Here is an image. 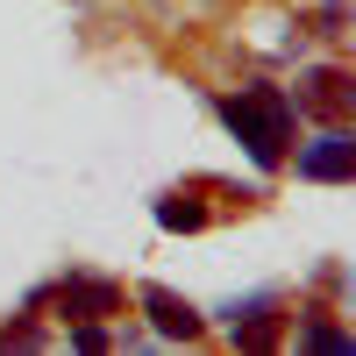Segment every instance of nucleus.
<instances>
[{
  "label": "nucleus",
  "mask_w": 356,
  "mask_h": 356,
  "mask_svg": "<svg viewBox=\"0 0 356 356\" xmlns=\"http://www.w3.org/2000/svg\"><path fill=\"white\" fill-rule=\"evenodd\" d=\"M300 178H314V186H349L356 178V129L328 122L314 143H300Z\"/></svg>",
  "instance_id": "obj_2"
},
{
  "label": "nucleus",
  "mask_w": 356,
  "mask_h": 356,
  "mask_svg": "<svg viewBox=\"0 0 356 356\" xmlns=\"http://www.w3.org/2000/svg\"><path fill=\"white\" fill-rule=\"evenodd\" d=\"M114 335L100 328V321H79V328H72V349H107Z\"/></svg>",
  "instance_id": "obj_9"
},
{
  "label": "nucleus",
  "mask_w": 356,
  "mask_h": 356,
  "mask_svg": "<svg viewBox=\"0 0 356 356\" xmlns=\"http://www.w3.org/2000/svg\"><path fill=\"white\" fill-rule=\"evenodd\" d=\"M0 349H43V328H36V321H15V328L0 335Z\"/></svg>",
  "instance_id": "obj_8"
},
{
  "label": "nucleus",
  "mask_w": 356,
  "mask_h": 356,
  "mask_svg": "<svg viewBox=\"0 0 356 356\" xmlns=\"http://www.w3.org/2000/svg\"><path fill=\"white\" fill-rule=\"evenodd\" d=\"M157 228L193 235V228H207V207H200V200H157Z\"/></svg>",
  "instance_id": "obj_6"
},
{
  "label": "nucleus",
  "mask_w": 356,
  "mask_h": 356,
  "mask_svg": "<svg viewBox=\"0 0 356 356\" xmlns=\"http://www.w3.org/2000/svg\"><path fill=\"white\" fill-rule=\"evenodd\" d=\"M300 349H321V356H356V342H349V335H335V328H300Z\"/></svg>",
  "instance_id": "obj_7"
},
{
  "label": "nucleus",
  "mask_w": 356,
  "mask_h": 356,
  "mask_svg": "<svg viewBox=\"0 0 356 356\" xmlns=\"http://www.w3.org/2000/svg\"><path fill=\"white\" fill-rule=\"evenodd\" d=\"M57 307H65V321H100V314H122V285H107V278H65L57 285Z\"/></svg>",
  "instance_id": "obj_5"
},
{
  "label": "nucleus",
  "mask_w": 356,
  "mask_h": 356,
  "mask_svg": "<svg viewBox=\"0 0 356 356\" xmlns=\"http://www.w3.org/2000/svg\"><path fill=\"white\" fill-rule=\"evenodd\" d=\"M349 100H356L349 72H335V65H314V72L300 79V100H292V107H307V114H328V122H342V114H349Z\"/></svg>",
  "instance_id": "obj_4"
},
{
  "label": "nucleus",
  "mask_w": 356,
  "mask_h": 356,
  "mask_svg": "<svg viewBox=\"0 0 356 356\" xmlns=\"http://www.w3.org/2000/svg\"><path fill=\"white\" fill-rule=\"evenodd\" d=\"M136 300H143V314H150V328H157L164 342H193V335L207 328V321H200V307H186L171 285H143Z\"/></svg>",
  "instance_id": "obj_3"
},
{
  "label": "nucleus",
  "mask_w": 356,
  "mask_h": 356,
  "mask_svg": "<svg viewBox=\"0 0 356 356\" xmlns=\"http://www.w3.org/2000/svg\"><path fill=\"white\" fill-rule=\"evenodd\" d=\"M214 114L235 129V143L264 164V171H278L292 157V129H300V107H292L285 86H243V93H221Z\"/></svg>",
  "instance_id": "obj_1"
}]
</instances>
